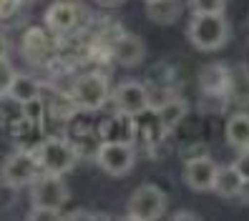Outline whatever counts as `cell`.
Wrapping results in <instances>:
<instances>
[{
    "mask_svg": "<svg viewBox=\"0 0 249 221\" xmlns=\"http://www.w3.org/2000/svg\"><path fill=\"white\" fill-rule=\"evenodd\" d=\"M186 38L196 51H219L229 40V23L224 13L207 16V13H194L186 25Z\"/></svg>",
    "mask_w": 249,
    "mask_h": 221,
    "instance_id": "obj_1",
    "label": "cell"
},
{
    "mask_svg": "<svg viewBox=\"0 0 249 221\" xmlns=\"http://www.w3.org/2000/svg\"><path fill=\"white\" fill-rule=\"evenodd\" d=\"M33 153L38 158V164L43 169V173H58L66 176L68 171H73L78 161V149L66 138L58 136H48L33 146Z\"/></svg>",
    "mask_w": 249,
    "mask_h": 221,
    "instance_id": "obj_2",
    "label": "cell"
},
{
    "mask_svg": "<svg viewBox=\"0 0 249 221\" xmlns=\"http://www.w3.org/2000/svg\"><path fill=\"white\" fill-rule=\"evenodd\" d=\"M68 98L73 101L76 111H98L104 103L111 98V83L108 76L101 70H89L76 78L71 85Z\"/></svg>",
    "mask_w": 249,
    "mask_h": 221,
    "instance_id": "obj_3",
    "label": "cell"
},
{
    "mask_svg": "<svg viewBox=\"0 0 249 221\" xmlns=\"http://www.w3.org/2000/svg\"><path fill=\"white\" fill-rule=\"evenodd\" d=\"M43 173L38 158L33 153V149H18L3 158L0 164V181L5 186L20 188V186H31L38 176Z\"/></svg>",
    "mask_w": 249,
    "mask_h": 221,
    "instance_id": "obj_4",
    "label": "cell"
},
{
    "mask_svg": "<svg viewBox=\"0 0 249 221\" xmlns=\"http://www.w3.org/2000/svg\"><path fill=\"white\" fill-rule=\"evenodd\" d=\"M68 201H71V191H68V184L63 181V176L40 173L38 179L31 184V204H33V209L61 214V209Z\"/></svg>",
    "mask_w": 249,
    "mask_h": 221,
    "instance_id": "obj_5",
    "label": "cell"
},
{
    "mask_svg": "<svg viewBox=\"0 0 249 221\" xmlns=\"http://www.w3.org/2000/svg\"><path fill=\"white\" fill-rule=\"evenodd\" d=\"M96 161H98L101 171H106L108 176H126L136 166V149L131 146V141L106 138L98 143Z\"/></svg>",
    "mask_w": 249,
    "mask_h": 221,
    "instance_id": "obj_6",
    "label": "cell"
},
{
    "mask_svg": "<svg viewBox=\"0 0 249 221\" xmlns=\"http://www.w3.org/2000/svg\"><path fill=\"white\" fill-rule=\"evenodd\" d=\"M166 214V194L156 184H141L126 201V219L156 221Z\"/></svg>",
    "mask_w": 249,
    "mask_h": 221,
    "instance_id": "obj_7",
    "label": "cell"
},
{
    "mask_svg": "<svg viewBox=\"0 0 249 221\" xmlns=\"http://www.w3.org/2000/svg\"><path fill=\"white\" fill-rule=\"evenodd\" d=\"M113 106L119 116H128V119H139L146 111H151V93L149 85L141 81H121L111 91Z\"/></svg>",
    "mask_w": 249,
    "mask_h": 221,
    "instance_id": "obj_8",
    "label": "cell"
},
{
    "mask_svg": "<svg viewBox=\"0 0 249 221\" xmlns=\"http://www.w3.org/2000/svg\"><path fill=\"white\" fill-rule=\"evenodd\" d=\"M20 53L28 63L40 66V63H48L51 55L55 53V43H53V33L48 28H40V25H31L20 38Z\"/></svg>",
    "mask_w": 249,
    "mask_h": 221,
    "instance_id": "obj_9",
    "label": "cell"
},
{
    "mask_svg": "<svg viewBox=\"0 0 249 221\" xmlns=\"http://www.w3.org/2000/svg\"><path fill=\"white\" fill-rule=\"evenodd\" d=\"M216 161L207 153H199L194 158H186L184 164V181L186 186L196 191V194H207L214 186V176H216Z\"/></svg>",
    "mask_w": 249,
    "mask_h": 221,
    "instance_id": "obj_10",
    "label": "cell"
},
{
    "mask_svg": "<svg viewBox=\"0 0 249 221\" xmlns=\"http://www.w3.org/2000/svg\"><path fill=\"white\" fill-rule=\"evenodd\" d=\"M81 8L76 0H55L46 10V28L53 35H68L78 28L81 20Z\"/></svg>",
    "mask_w": 249,
    "mask_h": 221,
    "instance_id": "obj_11",
    "label": "cell"
},
{
    "mask_svg": "<svg viewBox=\"0 0 249 221\" xmlns=\"http://www.w3.org/2000/svg\"><path fill=\"white\" fill-rule=\"evenodd\" d=\"M108 53H111V58L119 66L134 68V66H139L146 58V43L139 35H134V33H124L121 31L108 43Z\"/></svg>",
    "mask_w": 249,
    "mask_h": 221,
    "instance_id": "obj_12",
    "label": "cell"
},
{
    "mask_svg": "<svg viewBox=\"0 0 249 221\" xmlns=\"http://www.w3.org/2000/svg\"><path fill=\"white\" fill-rule=\"evenodd\" d=\"M199 88L204 98H214V101L229 98V66L224 63L207 66L199 76Z\"/></svg>",
    "mask_w": 249,
    "mask_h": 221,
    "instance_id": "obj_13",
    "label": "cell"
},
{
    "mask_svg": "<svg viewBox=\"0 0 249 221\" xmlns=\"http://www.w3.org/2000/svg\"><path fill=\"white\" fill-rule=\"evenodd\" d=\"M10 101H16L20 103V106H25V103H33L40 98V83L33 78V76H28V73H13V78L5 88V93Z\"/></svg>",
    "mask_w": 249,
    "mask_h": 221,
    "instance_id": "obj_14",
    "label": "cell"
},
{
    "mask_svg": "<svg viewBox=\"0 0 249 221\" xmlns=\"http://www.w3.org/2000/svg\"><path fill=\"white\" fill-rule=\"evenodd\" d=\"M244 179H242V173L231 166H219L216 169V176H214V186L212 191L216 196H222V199H237L242 194V188H244Z\"/></svg>",
    "mask_w": 249,
    "mask_h": 221,
    "instance_id": "obj_15",
    "label": "cell"
},
{
    "mask_svg": "<svg viewBox=\"0 0 249 221\" xmlns=\"http://www.w3.org/2000/svg\"><path fill=\"white\" fill-rule=\"evenodd\" d=\"M224 136L227 143L234 146V149H249V113L247 111H237L227 119L224 126Z\"/></svg>",
    "mask_w": 249,
    "mask_h": 221,
    "instance_id": "obj_16",
    "label": "cell"
},
{
    "mask_svg": "<svg viewBox=\"0 0 249 221\" xmlns=\"http://www.w3.org/2000/svg\"><path fill=\"white\" fill-rule=\"evenodd\" d=\"M146 16L156 25H174L181 18V0H149Z\"/></svg>",
    "mask_w": 249,
    "mask_h": 221,
    "instance_id": "obj_17",
    "label": "cell"
},
{
    "mask_svg": "<svg viewBox=\"0 0 249 221\" xmlns=\"http://www.w3.org/2000/svg\"><path fill=\"white\" fill-rule=\"evenodd\" d=\"M154 113H156V119H159L161 128H164V131H171V128H177V126L186 119L189 103H186L184 98H166Z\"/></svg>",
    "mask_w": 249,
    "mask_h": 221,
    "instance_id": "obj_18",
    "label": "cell"
},
{
    "mask_svg": "<svg viewBox=\"0 0 249 221\" xmlns=\"http://www.w3.org/2000/svg\"><path fill=\"white\" fill-rule=\"evenodd\" d=\"M229 98L237 106H249V66L229 68Z\"/></svg>",
    "mask_w": 249,
    "mask_h": 221,
    "instance_id": "obj_19",
    "label": "cell"
},
{
    "mask_svg": "<svg viewBox=\"0 0 249 221\" xmlns=\"http://www.w3.org/2000/svg\"><path fill=\"white\" fill-rule=\"evenodd\" d=\"M224 5H227V0H189L192 13H207V16L224 13Z\"/></svg>",
    "mask_w": 249,
    "mask_h": 221,
    "instance_id": "obj_20",
    "label": "cell"
},
{
    "mask_svg": "<svg viewBox=\"0 0 249 221\" xmlns=\"http://www.w3.org/2000/svg\"><path fill=\"white\" fill-rule=\"evenodd\" d=\"M23 8V0H0V20L13 18Z\"/></svg>",
    "mask_w": 249,
    "mask_h": 221,
    "instance_id": "obj_21",
    "label": "cell"
},
{
    "mask_svg": "<svg viewBox=\"0 0 249 221\" xmlns=\"http://www.w3.org/2000/svg\"><path fill=\"white\" fill-rule=\"evenodd\" d=\"M234 169L242 173L244 181H249V149H239V156L234 158Z\"/></svg>",
    "mask_w": 249,
    "mask_h": 221,
    "instance_id": "obj_22",
    "label": "cell"
},
{
    "mask_svg": "<svg viewBox=\"0 0 249 221\" xmlns=\"http://www.w3.org/2000/svg\"><path fill=\"white\" fill-rule=\"evenodd\" d=\"M13 73H16V70L8 66V61H0V96L5 93V88H8V83L13 78Z\"/></svg>",
    "mask_w": 249,
    "mask_h": 221,
    "instance_id": "obj_23",
    "label": "cell"
},
{
    "mask_svg": "<svg viewBox=\"0 0 249 221\" xmlns=\"http://www.w3.org/2000/svg\"><path fill=\"white\" fill-rule=\"evenodd\" d=\"M61 219H68V221H73V219H106V216H98V214H89V211H71V214H63Z\"/></svg>",
    "mask_w": 249,
    "mask_h": 221,
    "instance_id": "obj_24",
    "label": "cell"
},
{
    "mask_svg": "<svg viewBox=\"0 0 249 221\" xmlns=\"http://www.w3.org/2000/svg\"><path fill=\"white\" fill-rule=\"evenodd\" d=\"M171 219H174V221H199V216L192 214V211H177Z\"/></svg>",
    "mask_w": 249,
    "mask_h": 221,
    "instance_id": "obj_25",
    "label": "cell"
},
{
    "mask_svg": "<svg viewBox=\"0 0 249 221\" xmlns=\"http://www.w3.org/2000/svg\"><path fill=\"white\" fill-rule=\"evenodd\" d=\"M8 51H10V46H8V38L0 33V61H8Z\"/></svg>",
    "mask_w": 249,
    "mask_h": 221,
    "instance_id": "obj_26",
    "label": "cell"
},
{
    "mask_svg": "<svg viewBox=\"0 0 249 221\" xmlns=\"http://www.w3.org/2000/svg\"><path fill=\"white\" fill-rule=\"evenodd\" d=\"M98 3H121V0H98Z\"/></svg>",
    "mask_w": 249,
    "mask_h": 221,
    "instance_id": "obj_27",
    "label": "cell"
},
{
    "mask_svg": "<svg viewBox=\"0 0 249 221\" xmlns=\"http://www.w3.org/2000/svg\"><path fill=\"white\" fill-rule=\"evenodd\" d=\"M23 3H31V0H23Z\"/></svg>",
    "mask_w": 249,
    "mask_h": 221,
    "instance_id": "obj_28",
    "label": "cell"
},
{
    "mask_svg": "<svg viewBox=\"0 0 249 221\" xmlns=\"http://www.w3.org/2000/svg\"><path fill=\"white\" fill-rule=\"evenodd\" d=\"M146 3H149V0H146Z\"/></svg>",
    "mask_w": 249,
    "mask_h": 221,
    "instance_id": "obj_29",
    "label": "cell"
}]
</instances>
